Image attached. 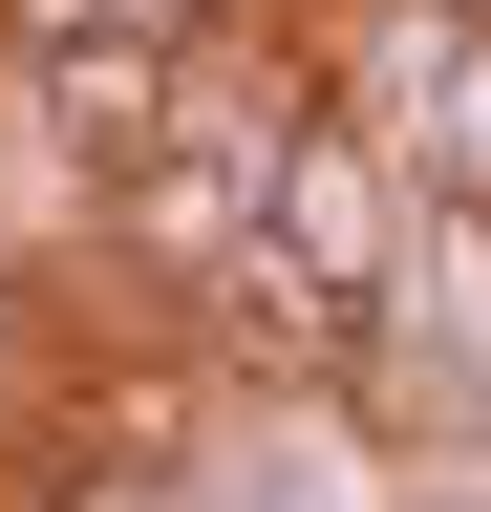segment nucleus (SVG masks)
<instances>
[{
	"mask_svg": "<svg viewBox=\"0 0 491 512\" xmlns=\"http://www.w3.org/2000/svg\"><path fill=\"white\" fill-rule=\"evenodd\" d=\"M0 235H22V150H0Z\"/></svg>",
	"mask_w": 491,
	"mask_h": 512,
	"instance_id": "nucleus-1",
	"label": "nucleus"
}]
</instances>
